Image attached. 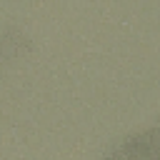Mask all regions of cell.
I'll return each mask as SVG.
<instances>
[{"label":"cell","mask_w":160,"mask_h":160,"mask_svg":"<svg viewBox=\"0 0 160 160\" xmlns=\"http://www.w3.org/2000/svg\"><path fill=\"white\" fill-rule=\"evenodd\" d=\"M105 160H160V120L120 140Z\"/></svg>","instance_id":"cell-1"}]
</instances>
